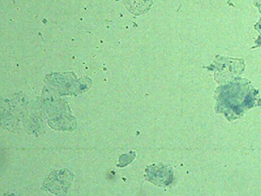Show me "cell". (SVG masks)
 <instances>
[]
</instances>
